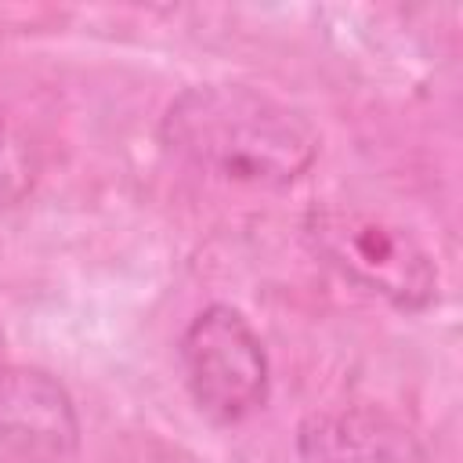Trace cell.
Listing matches in <instances>:
<instances>
[{
    "instance_id": "6da1fadb",
    "label": "cell",
    "mask_w": 463,
    "mask_h": 463,
    "mask_svg": "<svg viewBox=\"0 0 463 463\" xmlns=\"http://www.w3.org/2000/svg\"><path fill=\"white\" fill-rule=\"evenodd\" d=\"M159 141L184 166L250 188H286L318 159V130L293 105L246 83H192L170 98Z\"/></svg>"
},
{
    "instance_id": "7a4b0ae2",
    "label": "cell",
    "mask_w": 463,
    "mask_h": 463,
    "mask_svg": "<svg viewBox=\"0 0 463 463\" xmlns=\"http://www.w3.org/2000/svg\"><path fill=\"white\" fill-rule=\"evenodd\" d=\"M300 235L322 264L391 307L427 311L438 304L441 275L434 253L387 213L322 203L304 213Z\"/></svg>"
},
{
    "instance_id": "3957f363",
    "label": "cell",
    "mask_w": 463,
    "mask_h": 463,
    "mask_svg": "<svg viewBox=\"0 0 463 463\" xmlns=\"http://www.w3.org/2000/svg\"><path fill=\"white\" fill-rule=\"evenodd\" d=\"M192 405L217 427L257 416L271 394V362L260 333L232 304H206L177 340Z\"/></svg>"
},
{
    "instance_id": "277c9868",
    "label": "cell",
    "mask_w": 463,
    "mask_h": 463,
    "mask_svg": "<svg viewBox=\"0 0 463 463\" xmlns=\"http://www.w3.org/2000/svg\"><path fill=\"white\" fill-rule=\"evenodd\" d=\"M80 412L69 387L40 365H0V456L65 463L80 452Z\"/></svg>"
},
{
    "instance_id": "5b68a950",
    "label": "cell",
    "mask_w": 463,
    "mask_h": 463,
    "mask_svg": "<svg viewBox=\"0 0 463 463\" xmlns=\"http://www.w3.org/2000/svg\"><path fill=\"white\" fill-rule=\"evenodd\" d=\"M300 463H434L427 441L376 405H336L297 423Z\"/></svg>"
},
{
    "instance_id": "8992f818",
    "label": "cell",
    "mask_w": 463,
    "mask_h": 463,
    "mask_svg": "<svg viewBox=\"0 0 463 463\" xmlns=\"http://www.w3.org/2000/svg\"><path fill=\"white\" fill-rule=\"evenodd\" d=\"M43 174V156L29 127L0 109V210L18 206L33 195L36 181Z\"/></svg>"
}]
</instances>
